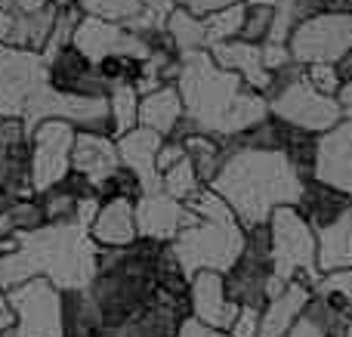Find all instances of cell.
Segmentation results:
<instances>
[{
	"label": "cell",
	"instance_id": "6da1fadb",
	"mask_svg": "<svg viewBox=\"0 0 352 337\" xmlns=\"http://www.w3.org/2000/svg\"><path fill=\"white\" fill-rule=\"evenodd\" d=\"M179 62L182 68L176 78V90L182 96L186 118L198 133L229 140L269 115L266 99L248 90L241 78L223 72L213 62L210 50L186 53L179 56Z\"/></svg>",
	"mask_w": 352,
	"mask_h": 337
},
{
	"label": "cell",
	"instance_id": "7a4b0ae2",
	"mask_svg": "<svg viewBox=\"0 0 352 337\" xmlns=\"http://www.w3.org/2000/svg\"><path fill=\"white\" fill-rule=\"evenodd\" d=\"M306 180L281 152H229L207 189H213L244 229L266 226L278 208H297Z\"/></svg>",
	"mask_w": 352,
	"mask_h": 337
},
{
	"label": "cell",
	"instance_id": "3957f363",
	"mask_svg": "<svg viewBox=\"0 0 352 337\" xmlns=\"http://www.w3.org/2000/svg\"><path fill=\"white\" fill-rule=\"evenodd\" d=\"M188 220L173 241V254L188 279L195 272H226L238 263L248 245V232L232 214V208L213 189H201L192 202H186Z\"/></svg>",
	"mask_w": 352,
	"mask_h": 337
},
{
	"label": "cell",
	"instance_id": "277c9868",
	"mask_svg": "<svg viewBox=\"0 0 352 337\" xmlns=\"http://www.w3.org/2000/svg\"><path fill=\"white\" fill-rule=\"evenodd\" d=\"M269 257L281 285L303 282L316 291L318 279V239L297 208H278L269 217Z\"/></svg>",
	"mask_w": 352,
	"mask_h": 337
},
{
	"label": "cell",
	"instance_id": "5b68a950",
	"mask_svg": "<svg viewBox=\"0 0 352 337\" xmlns=\"http://www.w3.org/2000/svg\"><path fill=\"white\" fill-rule=\"evenodd\" d=\"M6 303L16 313L19 337H65L62 291L47 279H31L28 285L10 291Z\"/></svg>",
	"mask_w": 352,
	"mask_h": 337
},
{
	"label": "cell",
	"instance_id": "8992f818",
	"mask_svg": "<svg viewBox=\"0 0 352 337\" xmlns=\"http://www.w3.org/2000/svg\"><path fill=\"white\" fill-rule=\"evenodd\" d=\"M352 47V16H316L291 31V59L300 65H337Z\"/></svg>",
	"mask_w": 352,
	"mask_h": 337
},
{
	"label": "cell",
	"instance_id": "52a82bcc",
	"mask_svg": "<svg viewBox=\"0 0 352 337\" xmlns=\"http://www.w3.org/2000/svg\"><path fill=\"white\" fill-rule=\"evenodd\" d=\"M78 130L68 121H43L31 133V189L34 195L72 173V149Z\"/></svg>",
	"mask_w": 352,
	"mask_h": 337
},
{
	"label": "cell",
	"instance_id": "ba28073f",
	"mask_svg": "<svg viewBox=\"0 0 352 337\" xmlns=\"http://www.w3.org/2000/svg\"><path fill=\"white\" fill-rule=\"evenodd\" d=\"M266 105H269V115L281 118V121L294 124V127H300V130H309V133H316V136L331 133V130L346 118L334 96L318 93L306 78Z\"/></svg>",
	"mask_w": 352,
	"mask_h": 337
},
{
	"label": "cell",
	"instance_id": "9c48e42d",
	"mask_svg": "<svg viewBox=\"0 0 352 337\" xmlns=\"http://www.w3.org/2000/svg\"><path fill=\"white\" fill-rule=\"evenodd\" d=\"M47 80L41 53L0 43V118H22L25 102Z\"/></svg>",
	"mask_w": 352,
	"mask_h": 337
},
{
	"label": "cell",
	"instance_id": "30bf717a",
	"mask_svg": "<svg viewBox=\"0 0 352 337\" xmlns=\"http://www.w3.org/2000/svg\"><path fill=\"white\" fill-rule=\"evenodd\" d=\"M47 65V84L62 96H78V99H109L111 87L99 74V68L87 59L80 50L65 47L56 53L43 56Z\"/></svg>",
	"mask_w": 352,
	"mask_h": 337
},
{
	"label": "cell",
	"instance_id": "8fae6325",
	"mask_svg": "<svg viewBox=\"0 0 352 337\" xmlns=\"http://www.w3.org/2000/svg\"><path fill=\"white\" fill-rule=\"evenodd\" d=\"M188 220V208L170 198L164 189L142 192L136 198V232L142 241L155 245H173Z\"/></svg>",
	"mask_w": 352,
	"mask_h": 337
},
{
	"label": "cell",
	"instance_id": "7c38bea8",
	"mask_svg": "<svg viewBox=\"0 0 352 337\" xmlns=\"http://www.w3.org/2000/svg\"><path fill=\"white\" fill-rule=\"evenodd\" d=\"M188 316L219 334H229L238 307L226 294V279L219 272H195L188 279Z\"/></svg>",
	"mask_w": 352,
	"mask_h": 337
},
{
	"label": "cell",
	"instance_id": "4fadbf2b",
	"mask_svg": "<svg viewBox=\"0 0 352 337\" xmlns=\"http://www.w3.org/2000/svg\"><path fill=\"white\" fill-rule=\"evenodd\" d=\"M316 180L352 195V118H343L331 133L318 140Z\"/></svg>",
	"mask_w": 352,
	"mask_h": 337
},
{
	"label": "cell",
	"instance_id": "5bb4252c",
	"mask_svg": "<svg viewBox=\"0 0 352 337\" xmlns=\"http://www.w3.org/2000/svg\"><path fill=\"white\" fill-rule=\"evenodd\" d=\"M210 56L223 72L241 78V84L248 90L260 93V96L272 84V72L263 65V47H254V43H244V41H229V43L213 47Z\"/></svg>",
	"mask_w": 352,
	"mask_h": 337
},
{
	"label": "cell",
	"instance_id": "9a60e30c",
	"mask_svg": "<svg viewBox=\"0 0 352 337\" xmlns=\"http://www.w3.org/2000/svg\"><path fill=\"white\" fill-rule=\"evenodd\" d=\"M161 136L148 127H136L130 133H124L121 140H115L118 146V158H121V167H127L130 173H136L142 183V192L161 189V177L158 167H155V158H158L161 149Z\"/></svg>",
	"mask_w": 352,
	"mask_h": 337
},
{
	"label": "cell",
	"instance_id": "2e32d148",
	"mask_svg": "<svg viewBox=\"0 0 352 337\" xmlns=\"http://www.w3.org/2000/svg\"><path fill=\"white\" fill-rule=\"evenodd\" d=\"M121 167V158H118V146L111 136H96V133H80L74 136V149H72V173L84 177L87 183L96 186L109 177L111 171Z\"/></svg>",
	"mask_w": 352,
	"mask_h": 337
},
{
	"label": "cell",
	"instance_id": "e0dca14e",
	"mask_svg": "<svg viewBox=\"0 0 352 337\" xmlns=\"http://www.w3.org/2000/svg\"><path fill=\"white\" fill-rule=\"evenodd\" d=\"M90 239L99 248H130L133 241H140L136 232V202H102L99 204L96 220L90 223Z\"/></svg>",
	"mask_w": 352,
	"mask_h": 337
},
{
	"label": "cell",
	"instance_id": "ac0fdd59",
	"mask_svg": "<svg viewBox=\"0 0 352 337\" xmlns=\"http://www.w3.org/2000/svg\"><path fill=\"white\" fill-rule=\"evenodd\" d=\"M309 301H312L309 285H303V282L285 285V291L275 294L272 301L263 307V313H260V337H285L300 319H303Z\"/></svg>",
	"mask_w": 352,
	"mask_h": 337
},
{
	"label": "cell",
	"instance_id": "d6986e66",
	"mask_svg": "<svg viewBox=\"0 0 352 337\" xmlns=\"http://www.w3.org/2000/svg\"><path fill=\"white\" fill-rule=\"evenodd\" d=\"M349 208H352V195L334 189L328 183H318V180H306L303 195L297 202L300 217L312 226V232H322L324 226L337 223Z\"/></svg>",
	"mask_w": 352,
	"mask_h": 337
},
{
	"label": "cell",
	"instance_id": "ffe728a7",
	"mask_svg": "<svg viewBox=\"0 0 352 337\" xmlns=\"http://www.w3.org/2000/svg\"><path fill=\"white\" fill-rule=\"evenodd\" d=\"M182 118H186V109H182V96L176 84L158 87L148 96H140V127L155 130L161 140H170Z\"/></svg>",
	"mask_w": 352,
	"mask_h": 337
},
{
	"label": "cell",
	"instance_id": "44dd1931",
	"mask_svg": "<svg viewBox=\"0 0 352 337\" xmlns=\"http://www.w3.org/2000/svg\"><path fill=\"white\" fill-rule=\"evenodd\" d=\"M318 239V272L328 276L337 270H352V208L337 223L316 232Z\"/></svg>",
	"mask_w": 352,
	"mask_h": 337
},
{
	"label": "cell",
	"instance_id": "7402d4cb",
	"mask_svg": "<svg viewBox=\"0 0 352 337\" xmlns=\"http://www.w3.org/2000/svg\"><path fill=\"white\" fill-rule=\"evenodd\" d=\"M59 6L50 3L37 12H25V16H12V31H10V47L28 50V53H41L47 50L50 37H53V22Z\"/></svg>",
	"mask_w": 352,
	"mask_h": 337
},
{
	"label": "cell",
	"instance_id": "603a6c76",
	"mask_svg": "<svg viewBox=\"0 0 352 337\" xmlns=\"http://www.w3.org/2000/svg\"><path fill=\"white\" fill-rule=\"evenodd\" d=\"M182 146H186V155H188V161H192L195 173H198L201 186H210L226 161L223 142H219L217 136L195 133V136H188V140H182Z\"/></svg>",
	"mask_w": 352,
	"mask_h": 337
},
{
	"label": "cell",
	"instance_id": "cb8c5ba5",
	"mask_svg": "<svg viewBox=\"0 0 352 337\" xmlns=\"http://www.w3.org/2000/svg\"><path fill=\"white\" fill-rule=\"evenodd\" d=\"M167 34H170L173 47L179 56L186 53H201V50H207V37H204V19L192 16L188 10H182V6H176V10L167 16L164 22Z\"/></svg>",
	"mask_w": 352,
	"mask_h": 337
},
{
	"label": "cell",
	"instance_id": "d4e9b609",
	"mask_svg": "<svg viewBox=\"0 0 352 337\" xmlns=\"http://www.w3.org/2000/svg\"><path fill=\"white\" fill-rule=\"evenodd\" d=\"M109 115H111V140L140 127V93L133 84H118L109 90Z\"/></svg>",
	"mask_w": 352,
	"mask_h": 337
},
{
	"label": "cell",
	"instance_id": "484cf974",
	"mask_svg": "<svg viewBox=\"0 0 352 337\" xmlns=\"http://www.w3.org/2000/svg\"><path fill=\"white\" fill-rule=\"evenodd\" d=\"M244 12H248V3H232L226 10H217L210 16H204V37H207V50L219 47V43L238 41L244 25Z\"/></svg>",
	"mask_w": 352,
	"mask_h": 337
},
{
	"label": "cell",
	"instance_id": "4316f807",
	"mask_svg": "<svg viewBox=\"0 0 352 337\" xmlns=\"http://www.w3.org/2000/svg\"><path fill=\"white\" fill-rule=\"evenodd\" d=\"M53 3H74L84 16H96L118 25H130L133 19L142 16L140 0H53Z\"/></svg>",
	"mask_w": 352,
	"mask_h": 337
},
{
	"label": "cell",
	"instance_id": "83f0119b",
	"mask_svg": "<svg viewBox=\"0 0 352 337\" xmlns=\"http://www.w3.org/2000/svg\"><path fill=\"white\" fill-rule=\"evenodd\" d=\"M161 189H164L170 198H176V202H182V204L192 202V198L204 189L201 180H198V173H195V167H192V161H188V155L176 167H170L167 173H161Z\"/></svg>",
	"mask_w": 352,
	"mask_h": 337
},
{
	"label": "cell",
	"instance_id": "f1b7e54d",
	"mask_svg": "<svg viewBox=\"0 0 352 337\" xmlns=\"http://www.w3.org/2000/svg\"><path fill=\"white\" fill-rule=\"evenodd\" d=\"M272 25H275V6L272 3H248L238 41L263 47V43L269 41V34H272Z\"/></svg>",
	"mask_w": 352,
	"mask_h": 337
},
{
	"label": "cell",
	"instance_id": "f546056e",
	"mask_svg": "<svg viewBox=\"0 0 352 337\" xmlns=\"http://www.w3.org/2000/svg\"><path fill=\"white\" fill-rule=\"evenodd\" d=\"M142 195V183L136 173H130L127 167H118L111 171L102 183L96 186V198L99 202H115V198H124V202H136Z\"/></svg>",
	"mask_w": 352,
	"mask_h": 337
},
{
	"label": "cell",
	"instance_id": "4dcf8cb0",
	"mask_svg": "<svg viewBox=\"0 0 352 337\" xmlns=\"http://www.w3.org/2000/svg\"><path fill=\"white\" fill-rule=\"evenodd\" d=\"M316 291L324 297H331V301L352 319V270H337V272L322 276L316 285Z\"/></svg>",
	"mask_w": 352,
	"mask_h": 337
},
{
	"label": "cell",
	"instance_id": "1f68e13d",
	"mask_svg": "<svg viewBox=\"0 0 352 337\" xmlns=\"http://www.w3.org/2000/svg\"><path fill=\"white\" fill-rule=\"evenodd\" d=\"M306 80H309L318 93L334 96V99H337V93H340V87H343V80H340V74H337L334 65H306Z\"/></svg>",
	"mask_w": 352,
	"mask_h": 337
},
{
	"label": "cell",
	"instance_id": "d6a6232c",
	"mask_svg": "<svg viewBox=\"0 0 352 337\" xmlns=\"http://www.w3.org/2000/svg\"><path fill=\"white\" fill-rule=\"evenodd\" d=\"M226 337H260V309H238Z\"/></svg>",
	"mask_w": 352,
	"mask_h": 337
},
{
	"label": "cell",
	"instance_id": "836d02e7",
	"mask_svg": "<svg viewBox=\"0 0 352 337\" xmlns=\"http://www.w3.org/2000/svg\"><path fill=\"white\" fill-rule=\"evenodd\" d=\"M182 158H186V146H182L179 140H164V142H161V149H158V158H155L158 177H161V173H167L170 167H176Z\"/></svg>",
	"mask_w": 352,
	"mask_h": 337
},
{
	"label": "cell",
	"instance_id": "e575fe53",
	"mask_svg": "<svg viewBox=\"0 0 352 337\" xmlns=\"http://www.w3.org/2000/svg\"><path fill=\"white\" fill-rule=\"evenodd\" d=\"M140 3H142V12H146L155 25H164L167 16L176 10V0H140Z\"/></svg>",
	"mask_w": 352,
	"mask_h": 337
},
{
	"label": "cell",
	"instance_id": "d590c367",
	"mask_svg": "<svg viewBox=\"0 0 352 337\" xmlns=\"http://www.w3.org/2000/svg\"><path fill=\"white\" fill-rule=\"evenodd\" d=\"M176 337H226V334L213 331V328L201 325L198 319H192V316H186V319L179 322V331H176Z\"/></svg>",
	"mask_w": 352,
	"mask_h": 337
},
{
	"label": "cell",
	"instance_id": "8d00e7d4",
	"mask_svg": "<svg viewBox=\"0 0 352 337\" xmlns=\"http://www.w3.org/2000/svg\"><path fill=\"white\" fill-rule=\"evenodd\" d=\"M285 337H324V334H322V328H318L316 322H312L309 316L303 313V319H300L297 325H294V328H291V331H287Z\"/></svg>",
	"mask_w": 352,
	"mask_h": 337
},
{
	"label": "cell",
	"instance_id": "74e56055",
	"mask_svg": "<svg viewBox=\"0 0 352 337\" xmlns=\"http://www.w3.org/2000/svg\"><path fill=\"white\" fill-rule=\"evenodd\" d=\"M337 74H340V80L343 84H352V47L346 50V53L340 56V62H337Z\"/></svg>",
	"mask_w": 352,
	"mask_h": 337
},
{
	"label": "cell",
	"instance_id": "f35d334b",
	"mask_svg": "<svg viewBox=\"0 0 352 337\" xmlns=\"http://www.w3.org/2000/svg\"><path fill=\"white\" fill-rule=\"evenodd\" d=\"M337 102H340L343 115L352 118V84H343L340 87V93H337Z\"/></svg>",
	"mask_w": 352,
	"mask_h": 337
},
{
	"label": "cell",
	"instance_id": "ab89813d",
	"mask_svg": "<svg viewBox=\"0 0 352 337\" xmlns=\"http://www.w3.org/2000/svg\"><path fill=\"white\" fill-rule=\"evenodd\" d=\"M10 31H12V16L0 6V43H6L10 41Z\"/></svg>",
	"mask_w": 352,
	"mask_h": 337
},
{
	"label": "cell",
	"instance_id": "60d3db41",
	"mask_svg": "<svg viewBox=\"0 0 352 337\" xmlns=\"http://www.w3.org/2000/svg\"><path fill=\"white\" fill-rule=\"evenodd\" d=\"M16 245H19V239H6V241H0V260H3L10 251H16Z\"/></svg>",
	"mask_w": 352,
	"mask_h": 337
},
{
	"label": "cell",
	"instance_id": "b9f144b4",
	"mask_svg": "<svg viewBox=\"0 0 352 337\" xmlns=\"http://www.w3.org/2000/svg\"><path fill=\"white\" fill-rule=\"evenodd\" d=\"M10 3H12V0H0V6H3L6 12H10Z\"/></svg>",
	"mask_w": 352,
	"mask_h": 337
},
{
	"label": "cell",
	"instance_id": "7bdbcfd3",
	"mask_svg": "<svg viewBox=\"0 0 352 337\" xmlns=\"http://www.w3.org/2000/svg\"><path fill=\"white\" fill-rule=\"evenodd\" d=\"M346 337H352V319H349V325H346Z\"/></svg>",
	"mask_w": 352,
	"mask_h": 337
}]
</instances>
